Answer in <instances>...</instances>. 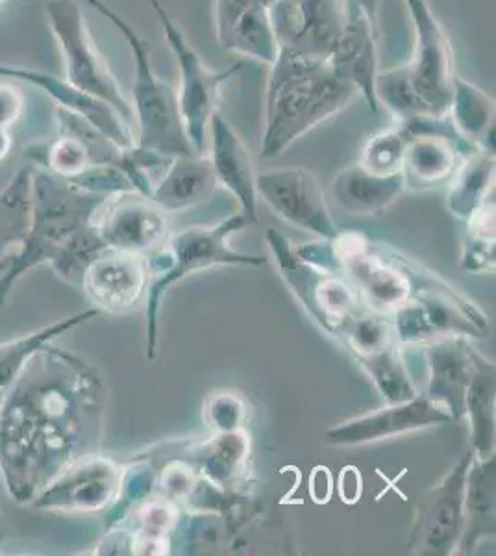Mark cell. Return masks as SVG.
Here are the masks:
<instances>
[{
    "instance_id": "4dcf8cb0",
    "label": "cell",
    "mask_w": 496,
    "mask_h": 556,
    "mask_svg": "<svg viewBox=\"0 0 496 556\" xmlns=\"http://www.w3.org/2000/svg\"><path fill=\"white\" fill-rule=\"evenodd\" d=\"M404 151H406V136L400 128L385 130L367 141L361 162L367 172L374 175H395L403 173Z\"/></svg>"
},
{
    "instance_id": "f1b7e54d",
    "label": "cell",
    "mask_w": 496,
    "mask_h": 556,
    "mask_svg": "<svg viewBox=\"0 0 496 556\" xmlns=\"http://www.w3.org/2000/svg\"><path fill=\"white\" fill-rule=\"evenodd\" d=\"M359 364L364 367L365 374L371 377L378 392L382 393V397L387 401V405L404 403L419 393L409 379L398 343L383 349L380 353L359 358Z\"/></svg>"
},
{
    "instance_id": "83f0119b",
    "label": "cell",
    "mask_w": 496,
    "mask_h": 556,
    "mask_svg": "<svg viewBox=\"0 0 496 556\" xmlns=\"http://www.w3.org/2000/svg\"><path fill=\"white\" fill-rule=\"evenodd\" d=\"M495 182V156L493 152L482 151L467 160L459 172L453 191L448 197V208L461 219H469L472 212L489 197Z\"/></svg>"
},
{
    "instance_id": "4fadbf2b",
    "label": "cell",
    "mask_w": 496,
    "mask_h": 556,
    "mask_svg": "<svg viewBox=\"0 0 496 556\" xmlns=\"http://www.w3.org/2000/svg\"><path fill=\"white\" fill-rule=\"evenodd\" d=\"M256 190L265 203L291 225L319 236L321 240H335L340 236L321 184L308 169L288 167L258 173Z\"/></svg>"
},
{
    "instance_id": "52a82bcc",
    "label": "cell",
    "mask_w": 496,
    "mask_h": 556,
    "mask_svg": "<svg viewBox=\"0 0 496 556\" xmlns=\"http://www.w3.org/2000/svg\"><path fill=\"white\" fill-rule=\"evenodd\" d=\"M151 8L156 12L160 25L164 28L165 41L169 43L180 71V86L176 91V101H178L183 130L193 151L196 154H204L209 123L219 104L220 88L232 78L233 73L243 70V65H233L232 70L228 71L209 70L204 64V60L196 54L195 49L189 45L182 28L169 13L165 12V8L157 0H151Z\"/></svg>"
},
{
    "instance_id": "9c48e42d",
    "label": "cell",
    "mask_w": 496,
    "mask_h": 556,
    "mask_svg": "<svg viewBox=\"0 0 496 556\" xmlns=\"http://www.w3.org/2000/svg\"><path fill=\"white\" fill-rule=\"evenodd\" d=\"M335 271H343L348 285L377 314L396 312L408 301L411 275L403 258L390 253H374L364 236H338L332 240Z\"/></svg>"
},
{
    "instance_id": "ac0fdd59",
    "label": "cell",
    "mask_w": 496,
    "mask_h": 556,
    "mask_svg": "<svg viewBox=\"0 0 496 556\" xmlns=\"http://www.w3.org/2000/svg\"><path fill=\"white\" fill-rule=\"evenodd\" d=\"M209 139V162L214 167L217 182L222 184L241 206L249 225L258 223V190H256V164L252 152L243 138L239 136L227 119L215 112L207 130Z\"/></svg>"
},
{
    "instance_id": "d6986e66",
    "label": "cell",
    "mask_w": 496,
    "mask_h": 556,
    "mask_svg": "<svg viewBox=\"0 0 496 556\" xmlns=\"http://www.w3.org/2000/svg\"><path fill=\"white\" fill-rule=\"evenodd\" d=\"M220 43L228 51L277 62V36L270 23V7L264 0H219L217 4Z\"/></svg>"
},
{
    "instance_id": "8992f818",
    "label": "cell",
    "mask_w": 496,
    "mask_h": 556,
    "mask_svg": "<svg viewBox=\"0 0 496 556\" xmlns=\"http://www.w3.org/2000/svg\"><path fill=\"white\" fill-rule=\"evenodd\" d=\"M44 17L62 52L65 64L63 78L71 86L112 104L130 123L133 119L132 102L126 99L106 58L94 43L80 2L49 0L44 4Z\"/></svg>"
},
{
    "instance_id": "e0dca14e",
    "label": "cell",
    "mask_w": 496,
    "mask_h": 556,
    "mask_svg": "<svg viewBox=\"0 0 496 556\" xmlns=\"http://www.w3.org/2000/svg\"><path fill=\"white\" fill-rule=\"evenodd\" d=\"M151 267L139 254L104 249L84 271L82 286L97 311H132L149 288Z\"/></svg>"
},
{
    "instance_id": "5bb4252c",
    "label": "cell",
    "mask_w": 496,
    "mask_h": 556,
    "mask_svg": "<svg viewBox=\"0 0 496 556\" xmlns=\"http://www.w3.org/2000/svg\"><path fill=\"white\" fill-rule=\"evenodd\" d=\"M0 76L41 89L44 96L56 102L60 110L86 121L89 127H93L117 151L126 152L136 147V136L130 123L112 104L71 86L65 78H58L51 73L31 70L25 65L12 64H0Z\"/></svg>"
},
{
    "instance_id": "1f68e13d",
    "label": "cell",
    "mask_w": 496,
    "mask_h": 556,
    "mask_svg": "<svg viewBox=\"0 0 496 556\" xmlns=\"http://www.w3.org/2000/svg\"><path fill=\"white\" fill-rule=\"evenodd\" d=\"M243 416V406L238 399L230 395H220L209 403V425H214L219 432H233L239 430Z\"/></svg>"
},
{
    "instance_id": "7c38bea8",
    "label": "cell",
    "mask_w": 496,
    "mask_h": 556,
    "mask_svg": "<svg viewBox=\"0 0 496 556\" xmlns=\"http://www.w3.org/2000/svg\"><path fill=\"white\" fill-rule=\"evenodd\" d=\"M395 334L400 342H434L448 336H480L487 321L471 304L434 286L419 290L395 312Z\"/></svg>"
},
{
    "instance_id": "7a4b0ae2",
    "label": "cell",
    "mask_w": 496,
    "mask_h": 556,
    "mask_svg": "<svg viewBox=\"0 0 496 556\" xmlns=\"http://www.w3.org/2000/svg\"><path fill=\"white\" fill-rule=\"evenodd\" d=\"M358 88L332 60L280 52L272 64L265 104L262 159H275L311 128L340 114Z\"/></svg>"
},
{
    "instance_id": "30bf717a",
    "label": "cell",
    "mask_w": 496,
    "mask_h": 556,
    "mask_svg": "<svg viewBox=\"0 0 496 556\" xmlns=\"http://www.w3.org/2000/svg\"><path fill=\"white\" fill-rule=\"evenodd\" d=\"M474 453L467 451L453 471L417 503L409 547L419 555H453L466 527L467 471Z\"/></svg>"
},
{
    "instance_id": "2e32d148",
    "label": "cell",
    "mask_w": 496,
    "mask_h": 556,
    "mask_svg": "<svg viewBox=\"0 0 496 556\" xmlns=\"http://www.w3.org/2000/svg\"><path fill=\"white\" fill-rule=\"evenodd\" d=\"M119 466L106 458H76L36 495V506L65 513H91L112 503L120 490Z\"/></svg>"
},
{
    "instance_id": "3957f363",
    "label": "cell",
    "mask_w": 496,
    "mask_h": 556,
    "mask_svg": "<svg viewBox=\"0 0 496 556\" xmlns=\"http://www.w3.org/2000/svg\"><path fill=\"white\" fill-rule=\"evenodd\" d=\"M107 195L80 190L52 173L31 175V225L23 249L0 280V304L15 278L43 260L60 258L67 247L91 227V217Z\"/></svg>"
},
{
    "instance_id": "484cf974",
    "label": "cell",
    "mask_w": 496,
    "mask_h": 556,
    "mask_svg": "<svg viewBox=\"0 0 496 556\" xmlns=\"http://www.w3.org/2000/svg\"><path fill=\"white\" fill-rule=\"evenodd\" d=\"M448 114L453 115L454 125L467 141L476 146L491 141V132L495 128V102L459 76L454 78L453 102Z\"/></svg>"
},
{
    "instance_id": "e575fe53",
    "label": "cell",
    "mask_w": 496,
    "mask_h": 556,
    "mask_svg": "<svg viewBox=\"0 0 496 556\" xmlns=\"http://www.w3.org/2000/svg\"><path fill=\"white\" fill-rule=\"evenodd\" d=\"M10 151H12V136L7 128H0V162L7 159Z\"/></svg>"
},
{
    "instance_id": "d6a6232c",
    "label": "cell",
    "mask_w": 496,
    "mask_h": 556,
    "mask_svg": "<svg viewBox=\"0 0 496 556\" xmlns=\"http://www.w3.org/2000/svg\"><path fill=\"white\" fill-rule=\"evenodd\" d=\"M493 267H495V240L469 236L463 260H461V269L478 273L491 271Z\"/></svg>"
},
{
    "instance_id": "5b68a950",
    "label": "cell",
    "mask_w": 496,
    "mask_h": 556,
    "mask_svg": "<svg viewBox=\"0 0 496 556\" xmlns=\"http://www.w3.org/2000/svg\"><path fill=\"white\" fill-rule=\"evenodd\" d=\"M249 227L245 215L236 214L220 222L215 227H193L183 230L167 241L152 262L162 264L151 269L156 277L149 280L147 288V356L156 358L157 345V311L165 291L178 280L191 273L202 271L206 267L217 266H251L259 267L267 264L265 256L239 254L228 247V238L241 228Z\"/></svg>"
},
{
    "instance_id": "6da1fadb",
    "label": "cell",
    "mask_w": 496,
    "mask_h": 556,
    "mask_svg": "<svg viewBox=\"0 0 496 556\" xmlns=\"http://www.w3.org/2000/svg\"><path fill=\"white\" fill-rule=\"evenodd\" d=\"M102 384L75 354L41 348L0 401V464L15 500L36 497L91 434Z\"/></svg>"
},
{
    "instance_id": "44dd1931",
    "label": "cell",
    "mask_w": 496,
    "mask_h": 556,
    "mask_svg": "<svg viewBox=\"0 0 496 556\" xmlns=\"http://www.w3.org/2000/svg\"><path fill=\"white\" fill-rule=\"evenodd\" d=\"M432 117H414L404 121L406 136L404 151V182L414 190H427L445 182L456 167V149L453 138L430 130Z\"/></svg>"
},
{
    "instance_id": "7402d4cb",
    "label": "cell",
    "mask_w": 496,
    "mask_h": 556,
    "mask_svg": "<svg viewBox=\"0 0 496 556\" xmlns=\"http://www.w3.org/2000/svg\"><path fill=\"white\" fill-rule=\"evenodd\" d=\"M217 186L219 182L206 154L175 156L154 184L149 199L164 212H176L202 203Z\"/></svg>"
},
{
    "instance_id": "836d02e7",
    "label": "cell",
    "mask_w": 496,
    "mask_h": 556,
    "mask_svg": "<svg viewBox=\"0 0 496 556\" xmlns=\"http://www.w3.org/2000/svg\"><path fill=\"white\" fill-rule=\"evenodd\" d=\"M25 110V97L17 86L0 84V128H10L20 121Z\"/></svg>"
},
{
    "instance_id": "603a6c76",
    "label": "cell",
    "mask_w": 496,
    "mask_h": 556,
    "mask_svg": "<svg viewBox=\"0 0 496 556\" xmlns=\"http://www.w3.org/2000/svg\"><path fill=\"white\" fill-rule=\"evenodd\" d=\"M406 182L403 173L374 175L364 165H351L333 178V199L352 215H374L390 208L403 195Z\"/></svg>"
},
{
    "instance_id": "8fae6325",
    "label": "cell",
    "mask_w": 496,
    "mask_h": 556,
    "mask_svg": "<svg viewBox=\"0 0 496 556\" xmlns=\"http://www.w3.org/2000/svg\"><path fill=\"white\" fill-rule=\"evenodd\" d=\"M167 212L138 191H119L102 201L91 227L107 249L120 253H160L169 241Z\"/></svg>"
},
{
    "instance_id": "d4e9b609",
    "label": "cell",
    "mask_w": 496,
    "mask_h": 556,
    "mask_svg": "<svg viewBox=\"0 0 496 556\" xmlns=\"http://www.w3.org/2000/svg\"><path fill=\"white\" fill-rule=\"evenodd\" d=\"M466 416L471 421L472 453L476 456L495 455V366L478 353L467 388Z\"/></svg>"
},
{
    "instance_id": "9a60e30c",
    "label": "cell",
    "mask_w": 496,
    "mask_h": 556,
    "mask_svg": "<svg viewBox=\"0 0 496 556\" xmlns=\"http://www.w3.org/2000/svg\"><path fill=\"white\" fill-rule=\"evenodd\" d=\"M453 419V414L446 410L445 406L428 397L427 393H417L414 399L404 403L387 405L380 410L369 412L364 416L348 419L345 424L335 425L328 429L327 440L332 445L354 447L448 424Z\"/></svg>"
},
{
    "instance_id": "cb8c5ba5",
    "label": "cell",
    "mask_w": 496,
    "mask_h": 556,
    "mask_svg": "<svg viewBox=\"0 0 496 556\" xmlns=\"http://www.w3.org/2000/svg\"><path fill=\"white\" fill-rule=\"evenodd\" d=\"M491 534H495V455H474L467 471L466 527L459 549H474Z\"/></svg>"
},
{
    "instance_id": "ba28073f",
    "label": "cell",
    "mask_w": 496,
    "mask_h": 556,
    "mask_svg": "<svg viewBox=\"0 0 496 556\" xmlns=\"http://www.w3.org/2000/svg\"><path fill=\"white\" fill-rule=\"evenodd\" d=\"M415 26V52L403 71L404 80L417 102L419 117H446L454 93L450 39L428 0H406Z\"/></svg>"
},
{
    "instance_id": "277c9868",
    "label": "cell",
    "mask_w": 496,
    "mask_h": 556,
    "mask_svg": "<svg viewBox=\"0 0 496 556\" xmlns=\"http://www.w3.org/2000/svg\"><path fill=\"white\" fill-rule=\"evenodd\" d=\"M88 2L119 30L132 52L136 78L130 102L133 108V119H138L139 125L136 147L143 151L156 152L167 159L196 154L183 130L176 91L169 83H165L154 73L151 49L145 39L141 38L138 30L104 0Z\"/></svg>"
},
{
    "instance_id": "d590c367",
    "label": "cell",
    "mask_w": 496,
    "mask_h": 556,
    "mask_svg": "<svg viewBox=\"0 0 496 556\" xmlns=\"http://www.w3.org/2000/svg\"><path fill=\"white\" fill-rule=\"evenodd\" d=\"M4 2H7V0H0V7H2V4H4Z\"/></svg>"
},
{
    "instance_id": "f546056e",
    "label": "cell",
    "mask_w": 496,
    "mask_h": 556,
    "mask_svg": "<svg viewBox=\"0 0 496 556\" xmlns=\"http://www.w3.org/2000/svg\"><path fill=\"white\" fill-rule=\"evenodd\" d=\"M333 336L343 340L358 361L380 353L383 349L396 343L395 327L377 312L374 314L358 312L354 316L346 317Z\"/></svg>"
},
{
    "instance_id": "ffe728a7",
    "label": "cell",
    "mask_w": 496,
    "mask_h": 556,
    "mask_svg": "<svg viewBox=\"0 0 496 556\" xmlns=\"http://www.w3.org/2000/svg\"><path fill=\"white\" fill-rule=\"evenodd\" d=\"M428 367H430V384L428 397L434 399L454 419L466 416V395L476 351L463 342V336H448L424 345Z\"/></svg>"
},
{
    "instance_id": "4316f807",
    "label": "cell",
    "mask_w": 496,
    "mask_h": 556,
    "mask_svg": "<svg viewBox=\"0 0 496 556\" xmlns=\"http://www.w3.org/2000/svg\"><path fill=\"white\" fill-rule=\"evenodd\" d=\"M31 175L34 167L26 165L0 190V254L23 243L30 232Z\"/></svg>"
}]
</instances>
